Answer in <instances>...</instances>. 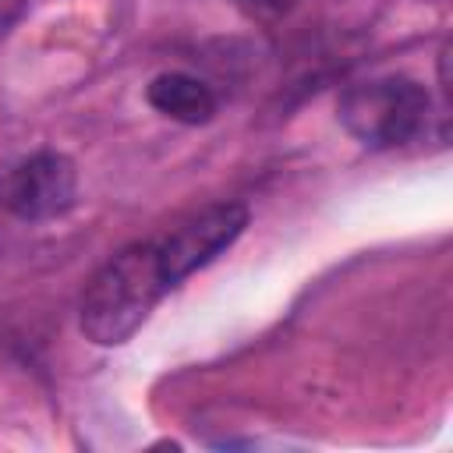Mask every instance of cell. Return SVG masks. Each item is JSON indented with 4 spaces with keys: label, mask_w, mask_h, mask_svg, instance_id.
Instances as JSON below:
<instances>
[{
    "label": "cell",
    "mask_w": 453,
    "mask_h": 453,
    "mask_svg": "<svg viewBox=\"0 0 453 453\" xmlns=\"http://www.w3.org/2000/svg\"><path fill=\"white\" fill-rule=\"evenodd\" d=\"M336 117L343 131L365 149H396L421 134L428 117V92L403 74L368 78L340 96Z\"/></svg>",
    "instance_id": "7a4b0ae2"
},
{
    "label": "cell",
    "mask_w": 453,
    "mask_h": 453,
    "mask_svg": "<svg viewBox=\"0 0 453 453\" xmlns=\"http://www.w3.org/2000/svg\"><path fill=\"white\" fill-rule=\"evenodd\" d=\"M248 226V209L237 202H219L209 205L202 212H195L191 219H184L180 226H173L166 237L156 241L159 251V265L166 273V283L177 287L184 283L191 273H198L202 265H209L216 255H223Z\"/></svg>",
    "instance_id": "277c9868"
},
{
    "label": "cell",
    "mask_w": 453,
    "mask_h": 453,
    "mask_svg": "<svg viewBox=\"0 0 453 453\" xmlns=\"http://www.w3.org/2000/svg\"><path fill=\"white\" fill-rule=\"evenodd\" d=\"M78 198V166L57 149H39L14 159L0 173V209L25 223L64 216Z\"/></svg>",
    "instance_id": "3957f363"
},
{
    "label": "cell",
    "mask_w": 453,
    "mask_h": 453,
    "mask_svg": "<svg viewBox=\"0 0 453 453\" xmlns=\"http://www.w3.org/2000/svg\"><path fill=\"white\" fill-rule=\"evenodd\" d=\"M255 14H280V11H287L294 0H244Z\"/></svg>",
    "instance_id": "8992f818"
},
{
    "label": "cell",
    "mask_w": 453,
    "mask_h": 453,
    "mask_svg": "<svg viewBox=\"0 0 453 453\" xmlns=\"http://www.w3.org/2000/svg\"><path fill=\"white\" fill-rule=\"evenodd\" d=\"M166 290L170 283L159 265L156 241L127 244L110 262H103V269L85 283L78 326L92 343L120 347L145 326Z\"/></svg>",
    "instance_id": "6da1fadb"
},
{
    "label": "cell",
    "mask_w": 453,
    "mask_h": 453,
    "mask_svg": "<svg viewBox=\"0 0 453 453\" xmlns=\"http://www.w3.org/2000/svg\"><path fill=\"white\" fill-rule=\"evenodd\" d=\"M145 99L156 113L177 120V124H209L216 117V96L212 88L184 71H163L149 81Z\"/></svg>",
    "instance_id": "5b68a950"
}]
</instances>
